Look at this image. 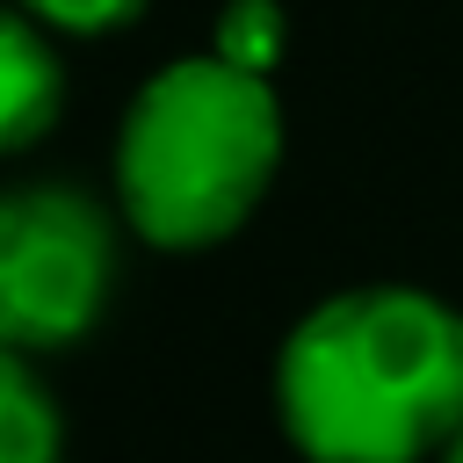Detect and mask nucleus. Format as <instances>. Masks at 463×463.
<instances>
[{
	"instance_id": "nucleus-4",
	"label": "nucleus",
	"mask_w": 463,
	"mask_h": 463,
	"mask_svg": "<svg viewBox=\"0 0 463 463\" xmlns=\"http://www.w3.org/2000/svg\"><path fill=\"white\" fill-rule=\"evenodd\" d=\"M65 109V65L36 14L0 7V159L29 152Z\"/></svg>"
},
{
	"instance_id": "nucleus-6",
	"label": "nucleus",
	"mask_w": 463,
	"mask_h": 463,
	"mask_svg": "<svg viewBox=\"0 0 463 463\" xmlns=\"http://www.w3.org/2000/svg\"><path fill=\"white\" fill-rule=\"evenodd\" d=\"M282 36H289V22H282L275 0H224V14H217V43H210V51L232 58V65H246V72H275Z\"/></svg>"
},
{
	"instance_id": "nucleus-2",
	"label": "nucleus",
	"mask_w": 463,
	"mask_h": 463,
	"mask_svg": "<svg viewBox=\"0 0 463 463\" xmlns=\"http://www.w3.org/2000/svg\"><path fill=\"white\" fill-rule=\"evenodd\" d=\"M282 159V109L268 72L217 51L174 58L137 87L116 130V203L145 246L203 253L232 239Z\"/></svg>"
},
{
	"instance_id": "nucleus-7",
	"label": "nucleus",
	"mask_w": 463,
	"mask_h": 463,
	"mask_svg": "<svg viewBox=\"0 0 463 463\" xmlns=\"http://www.w3.org/2000/svg\"><path fill=\"white\" fill-rule=\"evenodd\" d=\"M145 0H22V14H36L43 29H65V36H101V29H123Z\"/></svg>"
},
{
	"instance_id": "nucleus-1",
	"label": "nucleus",
	"mask_w": 463,
	"mask_h": 463,
	"mask_svg": "<svg viewBox=\"0 0 463 463\" xmlns=\"http://www.w3.org/2000/svg\"><path fill=\"white\" fill-rule=\"evenodd\" d=\"M275 420L311 463H420L463 427V311L369 282L311 304L275 354Z\"/></svg>"
},
{
	"instance_id": "nucleus-8",
	"label": "nucleus",
	"mask_w": 463,
	"mask_h": 463,
	"mask_svg": "<svg viewBox=\"0 0 463 463\" xmlns=\"http://www.w3.org/2000/svg\"><path fill=\"white\" fill-rule=\"evenodd\" d=\"M441 463H463V427L449 434V449H441Z\"/></svg>"
},
{
	"instance_id": "nucleus-3",
	"label": "nucleus",
	"mask_w": 463,
	"mask_h": 463,
	"mask_svg": "<svg viewBox=\"0 0 463 463\" xmlns=\"http://www.w3.org/2000/svg\"><path fill=\"white\" fill-rule=\"evenodd\" d=\"M116 282L109 217L58 181L0 195V347L51 354L94 333Z\"/></svg>"
},
{
	"instance_id": "nucleus-5",
	"label": "nucleus",
	"mask_w": 463,
	"mask_h": 463,
	"mask_svg": "<svg viewBox=\"0 0 463 463\" xmlns=\"http://www.w3.org/2000/svg\"><path fill=\"white\" fill-rule=\"evenodd\" d=\"M0 463H65V412L22 347H0Z\"/></svg>"
}]
</instances>
